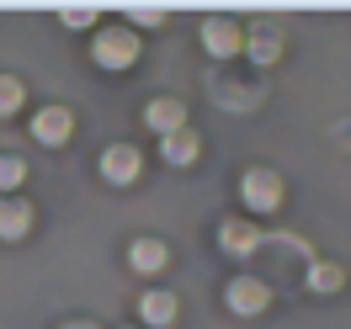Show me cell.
Masks as SVG:
<instances>
[{
    "instance_id": "1",
    "label": "cell",
    "mask_w": 351,
    "mask_h": 329,
    "mask_svg": "<svg viewBox=\"0 0 351 329\" xmlns=\"http://www.w3.org/2000/svg\"><path fill=\"white\" fill-rule=\"evenodd\" d=\"M138 53H144V43H138L133 27H101V32L90 38V64L112 69V75L133 69V64H138Z\"/></svg>"
},
{
    "instance_id": "2",
    "label": "cell",
    "mask_w": 351,
    "mask_h": 329,
    "mask_svg": "<svg viewBox=\"0 0 351 329\" xmlns=\"http://www.w3.org/2000/svg\"><path fill=\"white\" fill-rule=\"evenodd\" d=\"M240 197H245L250 213H277V207H282V176L256 165V170H245V176H240Z\"/></svg>"
},
{
    "instance_id": "3",
    "label": "cell",
    "mask_w": 351,
    "mask_h": 329,
    "mask_svg": "<svg viewBox=\"0 0 351 329\" xmlns=\"http://www.w3.org/2000/svg\"><path fill=\"white\" fill-rule=\"evenodd\" d=\"M223 303H229V313H240V319H256V313L271 308V287L261 276H234V282L223 287Z\"/></svg>"
},
{
    "instance_id": "4",
    "label": "cell",
    "mask_w": 351,
    "mask_h": 329,
    "mask_svg": "<svg viewBox=\"0 0 351 329\" xmlns=\"http://www.w3.org/2000/svg\"><path fill=\"white\" fill-rule=\"evenodd\" d=\"M138 176H144V154L133 144H107L101 149V181L107 186H133Z\"/></svg>"
},
{
    "instance_id": "5",
    "label": "cell",
    "mask_w": 351,
    "mask_h": 329,
    "mask_svg": "<svg viewBox=\"0 0 351 329\" xmlns=\"http://www.w3.org/2000/svg\"><path fill=\"white\" fill-rule=\"evenodd\" d=\"M202 48H208V59H234L245 53V32L234 16H208L202 22Z\"/></svg>"
},
{
    "instance_id": "6",
    "label": "cell",
    "mask_w": 351,
    "mask_h": 329,
    "mask_svg": "<svg viewBox=\"0 0 351 329\" xmlns=\"http://www.w3.org/2000/svg\"><path fill=\"white\" fill-rule=\"evenodd\" d=\"M261 244L266 239H261V228H256L250 218H223L219 223V250L229 255V261H250Z\"/></svg>"
},
{
    "instance_id": "7",
    "label": "cell",
    "mask_w": 351,
    "mask_h": 329,
    "mask_svg": "<svg viewBox=\"0 0 351 329\" xmlns=\"http://www.w3.org/2000/svg\"><path fill=\"white\" fill-rule=\"evenodd\" d=\"M69 133H75V111H69V107H38V117H32V138H38L43 149L69 144Z\"/></svg>"
},
{
    "instance_id": "8",
    "label": "cell",
    "mask_w": 351,
    "mask_h": 329,
    "mask_svg": "<svg viewBox=\"0 0 351 329\" xmlns=\"http://www.w3.org/2000/svg\"><path fill=\"white\" fill-rule=\"evenodd\" d=\"M176 319H181L176 292H165V287H149V292L138 298V324H144V329H171Z\"/></svg>"
},
{
    "instance_id": "9",
    "label": "cell",
    "mask_w": 351,
    "mask_h": 329,
    "mask_svg": "<svg viewBox=\"0 0 351 329\" xmlns=\"http://www.w3.org/2000/svg\"><path fill=\"white\" fill-rule=\"evenodd\" d=\"M128 265L138 271V276H160V271L171 265V244L154 239V234H138V239L128 244Z\"/></svg>"
},
{
    "instance_id": "10",
    "label": "cell",
    "mask_w": 351,
    "mask_h": 329,
    "mask_svg": "<svg viewBox=\"0 0 351 329\" xmlns=\"http://www.w3.org/2000/svg\"><path fill=\"white\" fill-rule=\"evenodd\" d=\"M144 128H149L154 138H165V133H181V128H186V107H181L176 96H154L149 107H144Z\"/></svg>"
},
{
    "instance_id": "11",
    "label": "cell",
    "mask_w": 351,
    "mask_h": 329,
    "mask_svg": "<svg viewBox=\"0 0 351 329\" xmlns=\"http://www.w3.org/2000/svg\"><path fill=\"white\" fill-rule=\"evenodd\" d=\"M197 149H202V138H197L192 128L165 133V138H160V159H165V165H176V170H192V165H197Z\"/></svg>"
},
{
    "instance_id": "12",
    "label": "cell",
    "mask_w": 351,
    "mask_h": 329,
    "mask_svg": "<svg viewBox=\"0 0 351 329\" xmlns=\"http://www.w3.org/2000/svg\"><path fill=\"white\" fill-rule=\"evenodd\" d=\"M27 228H32V202L27 197H0V239L16 244V239H27Z\"/></svg>"
},
{
    "instance_id": "13",
    "label": "cell",
    "mask_w": 351,
    "mask_h": 329,
    "mask_svg": "<svg viewBox=\"0 0 351 329\" xmlns=\"http://www.w3.org/2000/svg\"><path fill=\"white\" fill-rule=\"evenodd\" d=\"M304 287H308V292H319V298H330V292L346 287V271H341L335 261H314V265H308V276H304Z\"/></svg>"
},
{
    "instance_id": "14",
    "label": "cell",
    "mask_w": 351,
    "mask_h": 329,
    "mask_svg": "<svg viewBox=\"0 0 351 329\" xmlns=\"http://www.w3.org/2000/svg\"><path fill=\"white\" fill-rule=\"evenodd\" d=\"M245 48H250V59H256V64H271V59L282 53V38H277L271 27H256V32L245 38Z\"/></svg>"
},
{
    "instance_id": "15",
    "label": "cell",
    "mask_w": 351,
    "mask_h": 329,
    "mask_svg": "<svg viewBox=\"0 0 351 329\" xmlns=\"http://www.w3.org/2000/svg\"><path fill=\"white\" fill-rule=\"evenodd\" d=\"M22 181H27V159L22 154H0V197H16Z\"/></svg>"
},
{
    "instance_id": "16",
    "label": "cell",
    "mask_w": 351,
    "mask_h": 329,
    "mask_svg": "<svg viewBox=\"0 0 351 329\" xmlns=\"http://www.w3.org/2000/svg\"><path fill=\"white\" fill-rule=\"evenodd\" d=\"M22 101H27L22 80H16V75H0V117H16V111H22Z\"/></svg>"
},
{
    "instance_id": "17",
    "label": "cell",
    "mask_w": 351,
    "mask_h": 329,
    "mask_svg": "<svg viewBox=\"0 0 351 329\" xmlns=\"http://www.w3.org/2000/svg\"><path fill=\"white\" fill-rule=\"evenodd\" d=\"M123 16H128L133 27H160V22H165V5H128Z\"/></svg>"
},
{
    "instance_id": "18",
    "label": "cell",
    "mask_w": 351,
    "mask_h": 329,
    "mask_svg": "<svg viewBox=\"0 0 351 329\" xmlns=\"http://www.w3.org/2000/svg\"><path fill=\"white\" fill-rule=\"evenodd\" d=\"M64 27H96V5H59Z\"/></svg>"
},
{
    "instance_id": "19",
    "label": "cell",
    "mask_w": 351,
    "mask_h": 329,
    "mask_svg": "<svg viewBox=\"0 0 351 329\" xmlns=\"http://www.w3.org/2000/svg\"><path fill=\"white\" fill-rule=\"evenodd\" d=\"M59 329H101V324H90V319H69V324H59Z\"/></svg>"
},
{
    "instance_id": "20",
    "label": "cell",
    "mask_w": 351,
    "mask_h": 329,
    "mask_svg": "<svg viewBox=\"0 0 351 329\" xmlns=\"http://www.w3.org/2000/svg\"><path fill=\"white\" fill-rule=\"evenodd\" d=\"M133 329H144V324H133Z\"/></svg>"
}]
</instances>
